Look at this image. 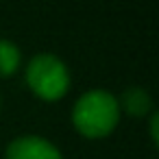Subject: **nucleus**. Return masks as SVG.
Segmentation results:
<instances>
[{"instance_id": "7ed1b4c3", "label": "nucleus", "mask_w": 159, "mask_h": 159, "mask_svg": "<svg viewBox=\"0 0 159 159\" xmlns=\"http://www.w3.org/2000/svg\"><path fill=\"white\" fill-rule=\"evenodd\" d=\"M5 159H61V152L39 135H22L9 144Z\"/></svg>"}, {"instance_id": "20e7f679", "label": "nucleus", "mask_w": 159, "mask_h": 159, "mask_svg": "<svg viewBox=\"0 0 159 159\" xmlns=\"http://www.w3.org/2000/svg\"><path fill=\"white\" fill-rule=\"evenodd\" d=\"M118 105H120L129 116H133V118H144V116L152 109V100H150V96H148L142 87H129V89L122 94V98L118 100Z\"/></svg>"}, {"instance_id": "39448f33", "label": "nucleus", "mask_w": 159, "mask_h": 159, "mask_svg": "<svg viewBox=\"0 0 159 159\" xmlns=\"http://www.w3.org/2000/svg\"><path fill=\"white\" fill-rule=\"evenodd\" d=\"M20 61H22L20 48L13 42L0 39V76H11L20 68Z\"/></svg>"}, {"instance_id": "f257e3e1", "label": "nucleus", "mask_w": 159, "mask_h": 159, "mask_svg": "<svg viewBox=\"0 0 159 159\" xmlns=\"http://www.w3.org/2000/svg\"><path fill=\"white\" fill-rule=\"evenodd\" d=\"M118 120H120V105L111 94L102 89L83 94L72 109V122L76 131L89 139L107 137L116 129Z\"/></svg>"}, {"instance_id": "423d86ee", "label": "nucleus", "mask_w": 159, "mask_h": 159, "mask_svg": "<svg viewBox=\"0 0 159 159\" xmlns=\"http://www.w3.org/2000/svg\"><path fill=\"white\" fill-rule=\"evenodd\" d=\"M157 124H159V116L155 113V116L150 118V139H152V144H157V142H159V133H157Z\"/></svg>"}, {"instance_id": "f03ea898", "label": "nucleus", "mask_w": 159, "mask_h": 159, "mask_svg": "<svg viewBox=\"0 0 159 159\" xmlns=\"http://www.w3.org/2000/svg\"><path fill=\"white\" fill-rule=\"evenodd\" d=\"M26 83L42 100H59L70 89V72L55 55H37L26 68Z\"/></svg>"}]
</instances>
